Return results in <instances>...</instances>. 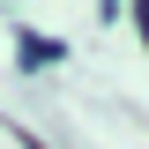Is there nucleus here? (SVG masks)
I'll list each match as a JSON object with an SVG mask.
<instances>
[{"label":"nucleus","mask_w":149,"mask_h":149,"mask_svg":"<svg viewBox=\"0 0 149 149\" xmlns=\"http://www.w3.org/2000/svg\"><path fill=\"white\" fill-rule=\"evenodd\" d=\"M22 45V67H52V60H67V45H52V37H37V30H15Z\"/></svg>","instance_id":"1"}]
</instances>
